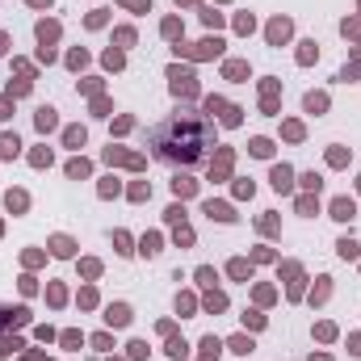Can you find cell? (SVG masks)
<instances>
[{"mask_svg": "<svg viewBox=\"0 0 361 361\" xmlns=\"http://www.w3.org/2000/svg\"><path fill=\"white\" fill-rule=\"evenodd\" d=\"M210 143H214V126L206 118H197V113H189V109L172 113V118H164L151 131V156L168 160V164H181V168L197 164L210 151Z\"/></svg>", "mask_w": 361, "mask_h": 361, "instance_id": "cell-1", "label": "cell"}, {"mask_svg": "<svg viewBox=\"0 0 361 361\" xmlns=\"http://www.w3.org/2000/svg\"><path fill=\"white\" fill-rule=\"evenodd\" d=\"M17 147H21V143H17V135H0V156H5V160H9V156H17Z\"/></svg>", "mask_w": 361, "mask_h": 361, "instance_id": "cell-2", "label": "cell"}, {"mask_svg": "<svg viewBox=\"0 0 361 361\" xmlns=\"http://www.w3.org/2000/svg\"><path fill=\"white\" fill-rule=\"evenodd\" d=\"M332 214L340 218V223H344V218H353V202H348V197H340V202L332 206Z\"/></svg>", "mask_w": 361, "mask_h": 361, "instance_id": "cell-3", "label": "cell"}, {"mask_svg": "<svg viewBox=\"0 0 361 361\" xmlns=\"http://www.w3.org/2000/svg\"><path fill=\"white\" fill-rule=\"evenodd\" d=\"M273 185L277 189H290V168H273Z\"/></svg>", "mask_w": 361, "mask_h": 361, "instance_id": "cell-4", "label": "cell"}, {"mask_svg": "<svg viewBox=\"0 0 361 361\" xmlns=\"http://www.w3.org/2000/svg\"><path fill=\"white\" fill-rule=\"evenodd\" d=\"M126 319H131V311H126V307H109V323H126Z\"/></svg>", "mask_w": 361, "mask_h": 361, "instance_id": "cell-5", "label": "cell"}, {"mask_svg": "<svg viewBox=\"0 0 361 361\" xmlns=\"http://www.w3.org/2000/svg\"><path fill=\"white\" fill-rule=\"evenodd\" d=\"M38 126H42V131H46V126H55V109H42V113H38Z\"/></svg>", "mask_w": 361, "mask_h": 361, "instance_id": "cell-6", "label": "cell"}]
</instances>
